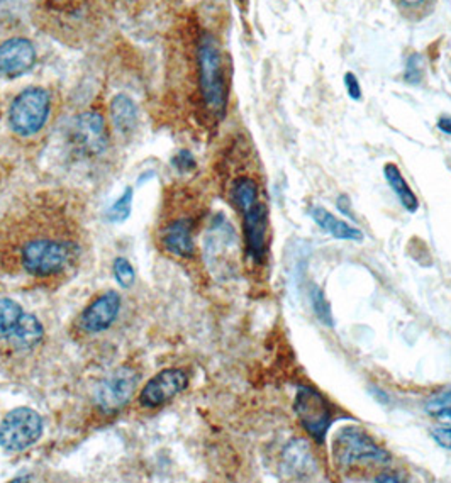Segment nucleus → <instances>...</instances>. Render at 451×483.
I'll use <instances>...</instances> for the list:
<instances>
[{
	"mask_svg": "<svg viewBox=\"0 0 451 483\" xmlns=\"http://www.w3.org/2000/svg\"><path fill=\"white\" fill-rule=\"evenodd\" d=\"M83 251V226L60 202H36L0 229V267L27 279H60Z\"/></svg>",
	"mask_w": 451,
	"mask_h": 483,
	"instance_id": "obj_1",
	"label": "nucleus"
},
{
	"mask_svg": "<svg viewBox=\"0 0 451 483\" xmlns=\"http://www.w3.org/2000/svg\"><path fill=\"white\" fill-rule=\"evenodd\" d=\"M199 85L201 95L204 99L207 109L214 115L224 114L226 109V84L222 75L220 50L216 41L206 36L199 46Z\"/></svg>",
	"mask_w": 451,
	"mask_h": 483,
	"instance_id": "obj_2",
	"label": "nucleus"
},
{
	"mask_svg": "<svg viewBox=\"0 0 451 483\" xmlns=\"http://www.w3.org/2000/svg\"><path fill=\"white\" fill-rule=\"evenodd\" d=\"M333 459L339 468H349L357 463H388L390 455L365 431L355 426L339 429L333 439Z\"/></svg>",
	"mask_w": 451,
	"mask_h": 483,
	"instance_id": "obj_3",
	"label": "nucleus"
},
{
	"mask_svg": "<svg viewBox=\"0 0 451 483\" xmlns=\"http://www.w3.org/2000/svg\"><path fill=\"white\" fill-rule=\"evenodd\" d=\"M294 410H296L300 426L316 443L322 445L326 441V436L333 422L331 406L328 399L312 387L299 385L296 400H294Z\"/></svg>",
	"mask_w": 451,
	"mask_h": 483,
	"instance_id": "obj_4",
	"label": "nucleus"
},
{
	"mask_svg": "<svg viewBox=\"0 0 451 483\" xmlns=\"http://www.w3.org/2000/svg\"><path fill=\"white\" fill-rule=\"evenodd\" d=\"M43 434V418L31 407H17L0 422V446L5 451H25Z\"/></svg>",
	"mask_w": 451,
	"mask_h": 483,
	"instance_id": "obj_5",
	"label": "nucleus"
},
{
	"mask_svg": "<svg viewBox=\"0 0 451 483\" xmlns=\"http://www.w3.org/2000/svg\"><path fill=\"white\" fill-rule=\"evenodd\" d=\"M50 95L43 89H27L14 99L9 121L19 136H33L44 126L50 115Z\"/></svg>",
	"mask_w": 451,
	"mask_h": 483,
	"instance_id": "obj_6",
	"label": "nucleus"
},
{
	"mask_svg": "<svg viewBox=\"0 0 451 483\" xmlns=\"http://www.w3.org/2000/svg\"><path fill=\"white\" fill-rule=\"evenodd\" d=\"M140 375L131 367H123L105 377L95 390V404L103 414H114L128 404L136 392Z\"/></svg>",
	"mask_w": 451,
	"mask_h": 483,
	"instance_id": "obj_7",
	"label": "nucleus"
},
{
	"mask_svg": "<svg viewBox=\"0 0 451 483\" xmlns=\"http://www.w3.org/2000/svg\"><path fill=\"white\" fill-rule=\"evenodd\" d=\"M192 217H160L158 242L165 253L191 260L195 254Z\"/></svg>",
	"mask_w": 451,
	"mask_h": 483,
	"instance_id": "obj_8",
	"label": "nucleus"
},
{
	"mask_svg": "<svg viewBox=\"0 0 451 483\" xmlns=\"http://www.w3.org/2000/svg\"><path fill=\"white\" fill-rule=\"evenodd\" d=\"M70 140L82 156H97L107 148L109 136L103 117L97 113L78 115L70 129Z\"/></svg>",
	"mask_w": 451,
	"mask_h": 483,
	"instance_id": "obj_9",
	"label": "nucleus"
},
{
	"mask_svg": "<svg viewBox=\"0 0 451 483\" xmlns=\"http://www.w3.org/2000/svg\"><path fill=\"white\" fill-rule=\"evenodd\" d=\"M187 385H189V377L183 370H163L144 385L140 394V404L148 409L165 406L175 395L183 392Z\"/></svg>",
	"mask_w": 451,
	"mask_h": 483,
	"instance_id": "obj_10",
	"label": "nucleus"
},
{
	"mask_svg": "<svg viewBox=\"0 0 451 483\" xmlns=\"http://www.w3.org/2000/svg\"><path fill=\"white\" fill-rule=\"evenodd\" d=\"M282 470L294 480H312L318 473V459L304 438H296L282 451Z\"/></svg>",
	"mask_w": 451,
	"mask_h": 483,
	"instance_id": "obj_11",
	"label": "nucleus"
},
{
	"mask_svg": "<svg viewBox=\"0 0 451 483\" xmlns=\"http://www.w3.org/2000/svg\"><path fill=\"white\" fill-rule=\"evenodd\" d=\"M36 64V50L31 41L25 38L7 39L0 44V74L14 76L25 75Z\"/></svg>",
	"mask_w": 451,
	"mask_h": 483,
	"instance_id": "obj_12",
	"label": "nucleus"
},
{
	"mask_svg": "<svg viewBox=\"0 0 451 483\" xmlns=\"http://www.w3.org/2000/svg\"><path fill=\"white\" fill-rule=\"evenodd\" d=\"M243 214V226H245L246 250L248 256L255 263H263L267 254V211L261 202L255 203L253 207L246 209Z\"/></svg>",
	"mask_w": 451,
	"mask_h": 483,
	"instance_id": "obj_13",
	"label": "nucleus"
},
{
	"mask_svg": "<svg viewBox=\"0 0 451 483\" xmlns=\"http://www.w3.org/2000/svg\"><path fill=\"white\" fill-rule=\"evenodd\" d=\"M121 310V297L117 292H105L97 297L80 318V328L87 332H103L109 330Z\"/></svg>",
	"mask_w": 451,
	"mask_h": 483,
	"instance_id": "obj_14",
	"label": "nucleus"
},
{
	"mask_svg": "<svg viewBox=\"0 0 451 483\" xmlns=\"http://www.w3.org/2000/svg\"><path fill=\"white\" fill-rule=\"evenodd\" d=\"M312 221L322 229L326 231L328 234H331L336 240H341V242H363V232L360 229L353 228L349 226L348 222L338 219L333 216L329 211H326L321 205H312L309 211Z\"/></svg>",
	"mask_w": 451,
	"mask_h": 483,
	"instance_id": "obj_15",
	"label": "nucleus"
},
{
	"mask_svg": "<svg viewBox=\"0 0 451 483\" xmlns=\"http://www.w3.org/2000/svg\"><path fill=\"white\" fill-rule=\"evenodd\" d=\"M43 336H44V330H43V326H41L38 319L34 318L33 314L25 312L19 324H17V328L14 330L13 336L7 341L13 344L15 350L26 351V350L36 348L41 343Z\"/></svg>",
	"mask_w": 451,
	"mask_h": 483,
	"instance_id": "obj_16",
	"label": "nucleus"
},
{
	"mask_svg": "<svg viewBox=\"0 0 451 483\" xmlns=\"http://www.w3.org/2000/svg\"><path fill=\"white\" fill-rule=\"evenodd\" d=\"M384 175H386L387 183L390 185V189L397 195V199L402 203V207L407 212L414 214L419 209V201H417V197H416L413 189L409 187V183L406 182V178L402 175L399 166L396 165V163H387L384 166Z\"/></svg>",
	"mask_w": 451,
	"mask_h": 483,
	"instance_id": "obj_17",
	"label": "nucleus"
},
{
	"mask_svg": "<svg viewBox=\"0 0 451 483\" xmlns=\"http://www.w3.org/2000/svg\"><path fill=\"white\" fill-rule=\"evenodd\" d=\"M111 117L117 131L123 134H128L134 129L136 121H138V111H136L134 102L124 94L116 95L114 101L111 102Z\"/></svg>",
	"mask_w": 451,
	"mask_h": 483,
	"instance_id": "obj_18",
	"label": "nucleus"
},
{
	"mask_svg": "<svg viewBox=\"0 0 451 483\" xmlns=\"http://www.w3.org/2000/svg\"><path fill=\"white\" fill-rule=\"evenodd\" d=\"M232 202L243 212L260 202V189L251 177H240L234 180L231 189Z\"/></svg>",
	"mask_w": 451,
	"mask_h": 483,
	"instance_id": "obj_19",
	"label": "nucleus"
},
{
	"mask_svg": "<svg viewBox=\"0 0 451 483\" xmlns=\"http://www.w3.org/2000/svg\"><path fill=\"white\" fill-rule=\"evenodd\" d=\"M25 310L13 299H0V341L9 340Z\"/></svg>",
	"mask_w": 451,
	"mask_h": 483,
	"instance_id": "obj_20",
	"label": "nucleus"
},
{
	"mask_svg": "<svg viewBox=\"0 0 451 483\" xmlns=\"http://www.w3.org/2000/svg\"><path fill=\"white\" fill-rule=\"evenodd\" d=\"M309 301L316 318L319 319L326 328H335V318H333L331 304H329V301L326 299V295H324L319 287L310 285Z\"/></svg>",
	"mask_w": 451,
	"mask_h": 483,
	"instance_id": "obj_21",
	"label": "nucleus"
},
{
	"mask_svg": "<svg viewBox=\"0 0 451 483\" xmlns=\"http://www.w3.org/2000/svg\"><path fill=\"white\" fill-rule=\"evenodd\" d=\"M131 203H132V191H131V189H126L124 195H123V197L111 207V211H109V214H107V219L113 221V222L126 221L129 214H131Z\"/></svg>",
	"mask_w": 451,
	"mask_h": 483,
	"instance_id": "obj_22",
	"label": "nucleus"
},
{
	"mask_svg": "<svg viewBox=\"0 0 451 483\" xmlns=\"http://www.w3.org/2000/svg\"><path fill=\"white\" fill-rule=\"evenodd\" d=\"M114 277H116L117 283L124 289H129L134 280H136V273H134V268L129 263L126 258H116L114 261Z\"/></svg>",
	"mask_w": 451,
	"mask_h": 483,
	"instance_id": "obj_23",
	"label": "nucleus"
},
{
	"mask_svg": "<svg viewBox=\"0 0 451 483\" xmlns=\"http://www.w3.org/2000/svg\"><path fill=\"white\" fill-rule=\"evenodd\" d=\"M448 407H451V389L439 390V392H435L426 399V410L433 416H436L438 412L448 409Z\"/></svg>",
	"mask_w": 451,
	"mask_h": 483,
	"instance_id": "obj_24",
	"label": "nucleus"
},
{
	"mask_svg": "<svg viewBox=\"0 0 451 483\" xmlns=\"http://www.w3.org/2000/svg\"><path fill=\"white\" fill-rule=\"evenodd\" d=\"M425 75V60L419 54H413L407 60V68H406V80L409 84H419Z\"/></svg>",
	"mask_w": 451,
	"mask_h": 483,
	"instance_id": "obj_25",
	"label": "nucleus"
},
{
	"mask_svg": "<svg viewBox=\"0 0 451 483\" xmlns=\"http://www.w3.org/2000/svg\"><path fill=\"white\" fill-rule=\"evenodd\" d=\"M345 87H347V92H348V95L351 97V99H353V101H360V82H358V78L353 75L351 72H348V74L345 75Z\"/></svg>",
	"mask_w": 451,
	"mask_h": 483,
	"instance_id": "obj_26",
	"label": "nucleus"
},
{
	"mask_svg": "<svg viewBox=\"0 0 451 483\" xmlns=\"http://www.w3.org/2000/svg\"><path fill=\"white\" fill-rule=\"evenodd\" d=\"M173 165L177 166V168H181V172H189V170H192V168H195V160H193L192 153L185 152V150L179 153V154L175 156V160H173Z\"/></svg>",
	"mask_w": 451,
	"mask_h": 483,
	"instance_id": "obj_27",
	"label": "nucleus"
},
{
	"mask_svg": "<svg viewBox=\"0 0 451 483\" xmlns=\"http://www.w3.org/2000/svg\"><path fill=\"white\" fill-rule=\"evenodd\" d=\"M433 439L445 449H451V428L433 429Z\"/></svg>",
	"mask_w": 451,
	"mask_h": 483,
	"instance_id": "obj_28",
	"label": "nucleus"
},
{
	"mask_svg": "<svg viewBox=\"0 0 451 483\" xmlns=\"http://www.w3.org/2000/svg\"><path fill=\"white\" fill-rule=\"evenodd\" d=\"M438 129L441 133H445V134L451 136V117H446V115L439 117Z\"/></svg>",
	"mask_w": 451,
	"mask_h": 483,
	"instance_id": "obj_29",
	"label": "nucleus"
},
{
	"mask_svg": "<svg viewBox=\"0 0 451 483\" xmlns=\"http://www.w3.org/2000/svg\"><path fill=\"white\" fill-rule=\"evenodd\" d=\"M374 480L375 482H402V478H400V477H397L396 473H382V475H378V477H377V478H374Z\"/></svg>",
	"mask_w": 451,
	"mask_h": 483,
	"instance_id": "obj_30",
	"label": "nucleus"
},
{
	"mask_svg": "<svg viewBox=\"0 0 451 483\" xmlns=\"http://www.w3.org/2000/svg\"><path fill=\"white\" fill-rule=\"evenodd\" d=\"M436 419L441 420V422H446V424H450L451 407H448V409H445V410H441V412H438V414H436Z\"/></svg>",
	"mask_w": 451,
	"mask_h": 483,
	"instance_id": "obj_31",
	"label": "nucleus"
},
{
	"mask_svg": "<svg viewBox=\"0 0 451 483\" xmlns=\"http://www.w3.org/2000/svg\"><path fill=\"white\" fill-rule=\"evenodd\" d=\"M421 2H425V0H402V4H406V5H409V7H416V5H419Z\"/></svg>",
	"mask_w": 451,
	"mask_h": 483,
	"instance_id": "obj_32",
	"label": "nucleus"
}]
</instances>
